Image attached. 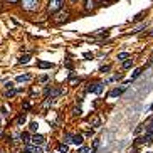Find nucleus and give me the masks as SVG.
<instances>
[{
    "instance_id": "0eeeda50",
    "label": "nucleus",
    "mask_w": 153,
    "mask_h": 153,
    "mask_svg": "<svg viewBox=\"0 0 153 153\" xmlns=\"http://www.w3.org/2000/svg\"><path fill=\"white\" fill-rule=\"evenodd\" d=\"M83 141H84V136L83 135H79V133H76V135H73V143L74 145H83Z\"/></svg>"
},
{
    "instance_id": "a211bd4d",
    "label": "nucleus",
    "mask_w": 153,
    "mask_h": 153,
    "mask_svg": "<svg viewBox=\"0 0 153 153\" xmlns=\"http://www.w3.org/2000/svg\"><path fill=\"white\" fill-rule=\"evenodd\" d=\"M128 57H130V54L128 52H120L118 54V61H126Z\"/></svg>"
},
{
    "instance_id": "e433bc0d",
    "label": "nucleus",
    "mask_w": 153,
    "mask_h": 153,
    "mask_svg": "<svg viewBox=\"0 0 153 153\" xmlns=\"http://www.w3.org/2000/svg\"><path fill=\"white\" fill-rule=\"evenodd\" d=\"M96 2H108V0H96Z\"/></svg>"
},
{
    "instance_id": "4be33fe9",
    "label": "nucleus",
    "mask_w": 153,
    "mask_h": 153,
    "mask_svg": "<svg viewBox=\"0 0 153 153\" xmlns=\"http://www.w3.org/2000/svg\"><path fill=\"white\" fill-rule=\"evenodd\" d=\"M37 128H39V125H37L36 121H32L30 125H29V130H30V131H37Z\"/></svg>"
},
{
    "instance_id": "f3484780",
    "label": "nucleus",
    "mask_w": 153,
    "mask_h": 153,
    "mask_svg": "<svg viewBox=\"0 0 153 153\" xmlns=\"http://www.w3.org/2000/svg\"><path fill=\"white\" fill-rule=\"evenodd\" d=\"M29 59H30V56H29V54H25V56L19 57V64H27V62H29Z\"/></svg>"
},
{
    "instance_id": "39448f33",
    "label": "nucleus",
    "mask_w": 153,
    "mask_h": 153,
    "mask_svg": "<svg viewBox=\"0 0 153 153\" xmlns=\"http://www.w3.org/2000/svg\"><path fill=\"white\" fill-rule=\"evenodd\" d=\"M69 19V12L67 10H61V12H57V15H56V22L57 24H61V22H66Z\"/></svg>"
},
{
    "instance_id": "7ed1b4c3",
    "label": "nucleus",
    "mask_w": 153,
    "mask_h": 153,
    "mask_svg": "<svg viewBox=\"0 0 153 153\" xmlns=\"http://www.w3.org/2000/svg\"><path fill=\"white\" fill-rule=\"evenodd\" d=\"M103 89H104V83H93V84H88L86 93H96V94H101Z\"/></svg>"
},
{
    "instance_id": "c9c22d12",
    "label": "nucleus",
    "mask_w": 153,
    "mask_h": 153,
    "mask_svg": "<svg viewBox=\"0 0 153 153\" xmlns=\"http://www.w3.org/2000/svg\"><path fill=\"white\" fill-rule=\"evenodd\" d=\"M150 36H152V37H153V29H152V30H150Z\"/></svg>"
},
{
    "instance_id": "a878e982",
    "label": "nucleus",
    "mask_w": 153,
    "mask_h": 153,
    "mask_svg": "<svg viewBox=\"0 0 153 153\" xmlns=\"http://www.w3.org/2000/svg\"><path fill=\"white\" fill-rule=\"evenodd\" d=\"M64 143H73V135H71V133H67V135L64 136Z\"/></svg>"
},
{
    "instance_id": "bb28decb",
    "label": "nucleus",
    "mask_w": 153,
    "mask_h": 153,
    "mask_svg": "<svg viewBox=\"0 0 153 153\" xmlns=\"http://www.w3.org/2000/svg\"><path fill=\"white\" fill-rule=\"evenodd\" d=\"M143 126H145V125H138V126L135 128V135H140V133L143 131Z\"/></svg>"
},
{
    "instance_id": "f03ea898",
    "label": "nucleus",
    "mask_w": 153,
    "mask_h": 153,
    "mask_svg": "<svg viewBox=\"0 0 153 153\" xmlns=\"http://www.w3.org/2000/svg\"><path fill=\"white\" fill-rule=\"evenodd\" d=\"M64 5V0H49V5H47V12L51 15H56L57 12L62 10Z\"/></svg>"
},
{
    "instance_id": "f8f14e48",
    "label": "nucleus",
    "mask_w": 153,
    "mask_h": 153,
    "mask_svg": "<svg viewBox=\"0 0 153 153\" xmlns=\"http://www.w3.org/2000/svg\"><path fill=\"white\" fill-rule=\"evenodd\" d=\"M145 135H150V136H153V118H152V121L146 125V128H145Z\"/></svg>"
},
{
    "instance_id": "2f4dec72",
    "label": "nucleus",
    "mask_w": 153,
    "mask_h": 153,
    "mask_svg": "<svg viewBox=\"0 0 153 153\" xmlns=\"http://www.w3.org/2000/svg\"><path fill=\"white\" fill-rule=\"evenodd\" d=\"M24 108H25V109H30V103H29V101H25V103H24Z\"/></svg>"
},
{
    "instance_id": "f257e3e1",
    "label": "nucleus",
    "mask_w": 153,
    "mask_h": 153,
    "mask_svg": "<svg viewBox=\"0 0 153 153\" xmlns=\"http://www.w3.org/2000/svg\"><path fill=\"white\" fill-rule=\"evenodd\" d=\"M39 5H41V2H39V0H20V7L25 12L39 10Z\"/></svg>"
},
{
    "instance_id": "20e7f679",
    "label": "nucleus",
    "mask_w": 153,
    "mask_h": 153,
    "mask_svg": "<svg viewBox=\"0 0 153 153\" xmlns=\"http://www.w3.org/2000/svg\"><path fill=\"white\" fill-rule=\"evenodd\" d=\"M32 145H34V146H42L44 143H46V138L42 136V135H34V136H32Z\"/></svg>"
},
{
    "instance_id": "9b49d317",
    "label": "nucleus",
    "mask_w": 153,
    "mask_h": 153,
    "mask_svg": "<svg viewBox=\"0 0 153 153\" xmlns=\"http://www.w3.org/2000/svg\"><path fill=\"white\" fill-rule=\"evenodd\" d=\"M57 152L59 153H69V146H67V143H61L57 146Z\"/></svg>"
},
{
    "instance_id": "423d86ee",
    "label": "nucleus",
    "mask_w": 153,
    "mask_h": 153,
    "mask_svg": "<svg viewBox=\"0 0 153 153\" xmlns=\"http://www.w3.org/2000/svg\"><path fill=\"white\" fill-rule=\"evenodd\" d=\"M125 89H126V86H121V88H115L113 91H109V98H116V96H121L123 93H125Z\"/></svg>"
},
{
    "instance_id": "412c9836",
    "label": "nucleus",
    "mask_w": 153,
    "mask_h": 153,
    "mask_svg": "<svg viewBox=\"0 0 153 153\" xmlns=\"http://www.w3.org/2000/svg\"><path fill=\"white\" fill-rule=\"evenodd\" d=\"M78 153H91V150L88 146H83V145H81L79 150H78Z\"/></svg>"
},
{
    "instance_id": "1a4fd4ad",
    "label": "nucleus",
    "mask_w": 153,
    "mask_h": 153,
    "mask_svg": "<svg viewBox=\"0 0 153 153\" xmlns=\"http://www.w3.org/2000/svg\"><path fill=\"white\" fill-rule=\"evenodd\" d=\"M37 66H39L41 69H51V67H54L52 62H46V61H41V62H37Z\"/></svg>"
},
{
    "instance_id": "6ab92c4d",
    "label": "nucleus",
    "mask_w": 153,
    "mask_h": 153,
    "mask_svg": "<svg viewBox=\"0 0 153 153\" xmlns=\"http://www.w3.org/2000/svg\"><path fill=\"white\" fill-rule=\"evenodd\" d=\"M146 29V24H141L140 27H136V29H133L131 30V34H136V32H140V30H145Z\"/></svg>"
},
{
    "instance_id": "f704fd0d",
    "label": "nucleus",
    "mask_w": 153,
    "mask_h": 153,
    "mask_svg": "<svg viewBox=\"0 0 153 153\" xmlns=\"http://www.w3.org/2000/svg\"><path fill=\"white\" fill-rule=\"evenodd\" d=\"M150 111H153V103H152V106H150Z\"/></svg>"
},
{
    "instance_id": "393cba45",
    "label": "nucleus",
    "mask_w": 153,
    "mask_h": 153,
    "mask_svg": "<svg viewBox=\"0 0 153 153\" xmlns=\"http://www.w3.org/2000/svg\"><path fill=\"white\" fill-rule=\"evenodd\" d=\"M73 115H74V116H81V115H83V109H81V108H74Z\"/></svg>"
},
{
    "instance_id": "4468645a",
    "label": "nucleus",
    "mask_w": 153,
    "mask_h": 153,
    "mask_svg": "<svg viewBox=\"0 0 153 153\" xmlns=\"http://www.w3.org/2000/svg\"><path fill=\"white\" fill-rule=\"evenodd\" d=\"M32 76L30 74H24V76H17V83H24V81H30Z\"/></svg>"
},
{
    "instance_id": "aec40b11",
    "label": "nucleus",
    "mask_w": 153,
    "mask_h": 153,
    "mask_svg": "<svg viewBox=\"0 0 153 153\" xmlns=\"http://www.w3.org/2000/svg\"><path fill=\"white\" fill-rule=\"evenodd\" d=\"M145 14H146V12H145V10H143V12H140V14H136V15L133 17L131 20H135V22H136V20H141V17L145 15Z\"/></svg>"
},
{
    "instance_id": "b1692460",
    "label": "nucleus",
    "mask_w": 153,
    "mask_h": 153,
    "mask_svg": "<svg viewBox=\"0 0 153 153\" xmlns=\"http://www.w3.org/2000/svg\"><path fill=\"white\" fill-rule=\"evenodd\" d=\"M15 96V91L14 89H7L5 91V98H14Z\"/></svg>"
},
{
    "instance_id": "58836bf2",
    "label": "nucleus",
    "mask_w": 153,
    "mask_h": 153,
    "mask_svg": "<svg viewBox=\"0 0 153 153\" xmlns=\"http://www.w3.org/2000/svg\"><path fill=\"white\" fill-rule=\"evenodd\" d=\"M69 2H78V0H69Z\"/></svg>"
},
{
    "instance_id": "2eb2a0df",
    "label": "nucleus",
    "mask_w": 153,
    "mask_h": 153,
    "mask_svg": "<svg viewBox=\"0 0 153 153\" xmlns=\"http://www.w3.org/2000/svg\"><path fill=\"white\" fill-rule=\"evenodd\" d=\"M133 64H135V61H133V59H126V61H123V69L133 67Z\"/></svg>"
},
{
    "instance_id": "c85d7f7f",
    "label": "nucleus",
    "mask_w": 153,
    "mask_h": 153,
    "mask_svg": "<svg viewBox=\"0 0 153 153\" xmlns=\"http://www.w3.org/2000/svg\"><path fill=\"white\" fill-rule=\"evenodd\" d=\"M109 69H111V66H103V67H101L99 71H101V73H108Z\"/></svg>"
},
{
    "instance_id": "72a5a7b5",
    "label": "nucleus",
    "mask_w": 153,
    "mask_h": 153,
    "mask_svg": "<svg viewBox=\"0 0 153 153\" xmlns=\"http://www.w3.org/2000/svg\"><path fill=\"white\" fill-rule=\"evenodd\" d=\"M7 2H10V4H17L19 0H7Z\"/></svg>"
},
{
    "instance_id": "ddd939ff",
    "label": "nucleus",
    "mask_w": 153,
    "mask_h": 153,
    "mask_svg": "<svg viewBox=\"0 0 153 153\" xmlns=\"http://www.w3.org/2000/svg\"><path fill=\"white\" fill-rule=\"evenodd\" d=\"M84 9L88 12L93 10V9H94V0H86V2H84Z\"/></svg>"
},
{
    "instance_id": "473e14b6",
    "label": "nucleus",
    "mask_w": 153,
    "mask_h": 153,
    "mask_svg": "<svg viewBox=\"0 0 153 153\" xmlns=\"http://www.w3.org/2000/svg\"><path fill=\"white\" fill-rule=\"evenodd\" d=\"M49 79V76H41V83H46Z\"/></svg>"
},
{
    "instance_id": "dca6fc26",
    "label": "nucleus",
    "mask_w": 153,
    "mask_h": 153,
    "mask_svg": "<svg viewBox=\"0 0 153 153\" xmlns=\"http://www.w3.org/2000/svg\"><path fill=\"white\" fill-rule=\"evenodd\" d=\"M25 121H27V116H25V113H22L20 116L17 118V125H20V126H22V125H24Z\"/></svg>"
},
{
    "instance_id": "ea45409f",
    "label": "nucleus",
    "mask_w": 153,
    "mask_h": 153,
    "mask_svg": "<svg viewBox=\"0 0 153 153\" xmlns=\"http://www.w3.org/2000/svg\"><path fill=\"white\" fill-rule=\"evenodd\" d=\"M152 57H153V51H152Z\"/></svg>"
},
{
    "instance_id": "9d476101",
    "label": "nucleus",
    "mask_w": 153,
    "mask_h": 153,
    "mask_svg": "<svg viewBox=\"0 0 153 153\" xmlns=\"http://www.w3.org/2000/svg\"><path fill=\"white\" fill-rule=\"evenodd\" d=\"M89 125H93L94 128H98V126H101V120H99L98 116H93V118L89 120Z\"/></svg>"
},
{
    "instance_id": "c756f323",
    "label": "nucleus",
    "mask_w": 153,
    "mask_h": 153,
    "mask_svg": "<svg viewBox=\"0 0 153 153\" xmlns=\"http://www.w3.org/2000/svg\"><path fill=\"white\" fill-rule=\"evenodd\" d=\"M98 146H99V140H94L93 141V150H98Z\"/></svg>"
},
{
    "instance_id": "6e6552de",
    "label": "nucleus",
    "mask_w": 153,
    "mask_h": 153,
    "mask_svg": "<svg viewBox=\"0 0 153 153\" xmlns=\"http://www.w3.org/2000/svg\"><path fill=\"white\" fill-rule=\"evenodd\" d=\"M141 73H143V67H138V69H136V71H135V73H133V74H131V78H130V79H128V81H126V83H131V81H133V79H136L138 76H141Z\"/></svg>"
},
{
    "instance_id": "cd10ccee",
    "label": "nucleus",
    "mask_w": 153,
    "mask_h": 153,
    "mask_svg": "<svg viewBox=\"0 0 153 153\" xmlns=\"http://www.w3.org/2000/svg\"><path fill=\"white\" fill-rule=\"evenodd\" d=\"M32 153H44V152H42L41 146H34V145H32Z\"/></svg>"
},
{
    "instance_id": "5701e85b",
    "label": "nucleus",
    "mask_w": 153,
    "mask_h": 153,
    "mask_svg": "<svg viewBox=\"0 0 153 153\" xmlns=\"http://www.w3.org/2000/svg\"><path fill=\"white\" fill-rule=\"evenodd\" d=\"M69 83H71V84H76V83H79V78H76L74 74H71V78H69Z\"/></svg>"
},
{
    "instance_id": "7c9ffc66",
    "label": "nucleus",
    "mask_w": 153,
    "mask_h": 153,
    "mask_svg": "<svg viewBox=\"0 0 153 153\" xmlns=\"http://www.w3.org/2000/svg\"><path fill=\"white\" fill-rule=\"evenodd\" d=\"M2 115H9V109H7L5 106H2Z\"/></svg>"
},
{
    "instance_id": "4c0bfd02",
    "label": "nucleus",
    "mask_w": 153,
    "mask_h": 153,
    "mask_svg": "<svg viewBox=\"0 0 153 153\" xmlns=\"http://www.w3.org/2000/svg\"><path fill=\"white\" fill-rule=\"evenodd\" d=\"M0 136H2V128H0Z\"/></svg>"
}]
</instances>
